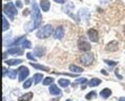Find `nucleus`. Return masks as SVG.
Returning a JSON list of instances; mask_svg holds the SVG:
<instances>
[{
    "label": "nucleus",
    "instance_id": "35",
    "mask_svg": "<svg viewBox=\"0 0 125 101\" xmlns=\"http://www.w3.org/2000/svg\"><path fill=\"white\" fill-rule=\"evenodd\" d=\"M7 54H8V53H3V60H6V57H7Z\"/></svg>",
    "mask_w": 125,
    "mask_h": 101
},
{
    "label": "nucleus",
    "instance_id": "22",
    "mask_svg": "<svg viewBox=\"0 0 125 101\" xmlns=\"http://www.w3.org/2000/svg\"><path fill=\"white\" fill-rule=\"evenodd\" d=\"M21 46H23L24 49H25V48H32V43L25 38V39L23 40V43H21Z\"/></svg>",
    "mask_w": 125,
    "mask_h": 101
},
{
    "label": "nucleus",
    "instance_id": "36",
    "mask_svg": "<svg viewBox=\"0 0 125 101\" xmlns=\"http://www.w3.org/2000/svg\"><path fill=\"white\" fill-rule=\"evenodd\" d=\"M118 101H125V98H119Z\"/></svg>",
    "mask_w": 125,
    "mask_h": 101
},
{
    "label": "nucleus",
    "instance_id": "18",
    "mask_svg": "<svg viewBox=\"0 0 125 101\" xmlns=\"http://www.w3.org/2000/svg\"><path fill=\"white\" fill-rule=\"evenodd\" d=\"M6 63L8 64V65H10V66H12V65H18V64L23 63V60H18V58H15V60H7Z\"/></svg>",
    "mask_w": 125,
    "mask_h": 101
},
{
    "label": "nucleus",
    "instance_id": "38",
    "mask_svg": "<svg viewBox=\"0 0 125 101\" xmlns=\"http://www.w3.org/2000/svg\"><path fill=\"white\" fill-rule=\"evenodd\" d=\"M67 101H72V100H67Z\"/></svg>",
    "mask_w": 125,
    "mask_h": 101
},
{
    "label": "nucleus",
    "instance_id": "5",
    "mask_svg": "<svg viewBox=\"0 0 125 101\" xmlns=\"http://www.w3.org/2000/svg\"><path fill=\"white\" fill-rule=\"evenodd\" d=\"M78 48L80 49V51H82V52H88V51H90L91 46H90V44L82 37V38H80L78 42Z\"/></svg>",
    "mask_w": 125,
    "mask_h": 101
},
{
    "label": "nucleus",
    "instance_id": "33",
    "mask_svg": "<svg viewBox=\"0 0 125 101\" xmlns=\"http://www.w3.org/2000/svg\"><path fill=\"white\" fill-rule=\"evenodd\" d=\"M54 1L58 3H64V0H54Z\"/></svg>",
    "mask_w": 125,
    "mask_h": 101
},
{
    "label": "nucleus",
    "instance_id": "1",
    "mask_svg": "<svg viewBox=\"0 0 125 101\" xmlns=\"http://www.w3.org/2000/svg\"><path fill=\"white\" fill-rule=\"evenodd\" d=\"M32 21L34 23L35 27H40V25L42 24V15L40 11V8L36 5L35 1H33V8H32Z\"/></svg>",
    "mask_w": 125,
    "mask_h": 101
},
{
    "label": "nucleus",
    "instance_id": "29",
    "mask_svg": "<svg viewBox=\"0 0 125 101\" xmlns=\"http://www.w3.org/2000/svg\"><path fill=\"white\" fill-rule=\"evenodd\" d=\"M105 63H107L109 66H116L117 65V62L115 61H108V60H105Z\"/></svg>",
    "mask_w": 125,
    "mask_h": 101
},
{
    "label": "nucleus",
    "instance_id": "2",
    "mask_svg": "<svg viewBox=\"0 0 125 101\" xmlns=\"http://www.w3.org/2000/svg\"><path fill=\"white\" fill-rule=\"evenodd\" d=\"M52 34H53V26L52 25H45V26H43L42 28L38 29L36 36L38 38L44 39V38H47L49 36H51Z\"/></svg>",
    "mask_w": 125,
    "mask_h": 101
},
{
    "label": "nucleus",
    "instance_id": "12",
    "mask_svg": "<svg viewBox=\"0 0 125 101\" xmlns=\"http://www.w3.org/2000/svg\"><path fill=\"white\" fill-rule=\"evenodd\" d=\"M117 48H118V46H117V42H111V43L106 46V49H107V51H111V52H113V51H117Z\"/></svg>",
    "mask_w": 125,
    "mask_h": 101
},
{
    "label": "nucleus",
    "instance_id": "3",
    "mask_svg": "<svg viewBox=\"0 0 125 101\" xmlns=\"http://www.w3.org/2000/svg\"><path fill=\"white\" fill-rule=\"evenodd\" d=\"M3 14H6L10 19H15V16L17 15V9L12 2H8L3 6Z\"/></svg>",
    "mask_w": 125,
    "mask_h": 101
},
{
    "label": "nucleus",
    "instance_id": "39",
    "mask_svg": "<svg viewBox=\"0 0 125 101\" xmlns=\"http://www.w3.org/2000/svg\"><path fill=\"white\" fill-rule=\"evenodd\" d=\"M124 34H125V28H124Z\"/></svg>",
    "mask_w": 125,
    "mask_h": 101
},
{
    "label": "nucleus",
    "instance_id": "11",
    "mask_svg": "<svg viewBox=\"0 0 125 101\" xmlns=\"http://www.w3.org/2000/svg\"><path fill=\"white\" fill-rule=\"evenodd\" d=\"M41 9L43 10L44 12H46L49 11V9H50V1L49 0H41Z\"/></svg>",
    "mask_w": 125,
    "mask_h": 101
},
{
    "label": "nucleus",
    "instance_id": "28",
    "mask_svg": "<svg viewBox=\"0 0 125 101\" xmlns=\"http://www.w3.org/2000/svg\"><path fill=\"white\" fill-rule=\"evenodd\" d=\"M94 97H95V98L97 97L96 91H91V92H89L87 95H86V99H87V100H90V99H91V98H94Z\"/></svg>",
    "mask_w": 125,
    "mask_h": 101
},
{
    "label": "nucleus",
    "instance_id": "8",
    "mask_svg": "<svg viewBox=\"0 0 125 101\" xmlns=\"http://www.w3.org/2000/svg\"><path fill=\"white\" fill-rule=\"evenodd\" d=\"M7 53H8V54H11V55H23L24 51L21 47L15 46V47H12V48H9L8 51H7Z\"/></svg>",
    "mask_w": 125,
    "mask_h": 101
},
{
    "label": "nucleus",
    "instance_id": "23",
    "mask_svg": "<svg viewBox=\"0 0 125 101\" xmlns=\"http://www.w3.org/2000/svg\"><path fill=\"white\" fill-rule=\"evenodd\" d=\"M17 72L18 71H16V70H10V71H8V76L10 79H12V80H14V79H16V76H17Z\"/></svg>",
    "mask_w": 125,
    "mask_h": 101
},
{
    "label": "nucleus",
    "instance_id": "10",
    "mask_svg": "<svg viewBox=\"0 0 125 101\" xmlns=\"http://www.w3.org/2000/svg\"><path fill=\"white\" fill-rule=\"evenodd\" d=\"M50 93L53 95H61V90H59V88L56 87V85H54V84H51V87H50Z\"/></svg>",
    "mask_w": 125,
    "mask_h": 101
},
{
    "label": "nucleus",
    "instance_id": "34",
    "mask_svg": "<svg viewBox=\"0 0 125 101\" xmlns=\"http://www.w3.org/2000/svg\"><path fill=\"white\" fill-rule=\"evenodd\" d=\"M102 73L104 75H108V73H107V71H105V70H102Z\"/></svg>",
    "mask_w": 125,
    "mask_h": 101
},
{
    "label": "nucleus",
    "instance_id": "26",
    "mask_svg": "<svg viewBox=\"0 0 125 101\" xmlns=\"http://www.w3.org/2000/svg\"><path fill=\"white\" fill-rule=\"evenodd\" d=\"M32 83H33V80H32V79H28L27 81H25V83L23 84L24 89H28V88L32 85Z\"/></svg>",
    "mask_w": 125,
    "mask_h": 101
},
{
    "label": "nucleus",
    "instance_id": "15",
    "mask_svg": "<svg viewBox=\"0 0 125 101\" xmlns=\"http://www.w3.org/2000/svg\"><path fill=\"white\" fill-rule=\"evenodd\" d=\"M69 69H70L71 72H76V73H82L83 72V69H82V67L77 66V65H74V64H71V65L69 66Z\"/></svg>",
    "mask_w": 125,
    "mask_h": 101
},
{
    "label": "nucleus",
    "instance_id": "6",
    "mask_svg": "<svg viewBox=\"0 0 125 101\" xmlns=\"http://www.w3.org/2000/svg\"><path fill=\"white\" fill-rule=\"evenodd\" d=\"M18 73H19V81H24L27 76H28L29 71L26 66H21V67H19V70H18Z\"/></svg>",
    "mask_w": 125,
    "mask_h": 101
},
{
    "label": "nucleus",
    "instance_id": "7",
    "mask_svg": "<svg viewBox=\"0 0 125 101\" xmlns=\"http://www.w3.org/2000/svg\"><path fill=\"white\" fill-rule=\"evenodd\" d=\"M88 37H89V39L91 40V42H98V33H97L96 29L94 28H90L89 30H88Z\"/></svg>",
    "mask_w": 125,
    "mask_h": 101
},
{
    "label": "nucleus",
    "instance_id": "21",
    "mask_svg": "<svg viewBox=\"0 0 125 101\" xmlns=\"http://www.w3.org/2000/svg\"><path fill=\"white\" fill-rule=\"evenodd\" d=\"M42 80H43V74H41V73H36V74L34 75V83L35 84H38Z\"/></svg>",
    "mask_w": 125,
    "mask_h": 101
},
{
    "label": "nucleus",
    "instance_id": "9",
    "mask_svg": "<svg viewBox=\"0 0 125 101\" xmlns=\"http://www.w3.org/2000/svg\"><path fill=\"white\" fill-rule=\"evenodd\" d=\"M64 36V29L62 26H59L58 28L55 29V32H54V37L56 39H62Z\"/></svg>",
    "mask_w": 125,
    "mask_h": 101
},
{
    "label": "nucleus",
    "instance_id": "24",
    "mask_svg": "<svg viewBox=\"0 0 125 101\" xmlns=\"http://www.w3.org/2000/svg\"><path fill=\"white\" fill-rule=\"evenodd\" d=\"M7 29H9V23L6 20L5 16H3V17H2V30H3V32H6Z\"/></svg>",
    "mask_w": 125,
    "mask_h": 101
},
{
    "label": "nucleus",
    "instance_id": "37",
    "mask_svg": "<svg viewBox=\"0 0 125 101\" xmlns=\"http://www.w3.org/2000/svg\"><path fill=\"white\" fill-rule=\"evenodd\" d=\"M51 101H59V98H55V99H53V100H51Z\"/></svg>",
    "mask_w": 125,
    "mask_h": 101
},
{
    "label": "nucleus",
    "instance_id": "20",
    "mask_svg": "<svg viewBox=\"0 0 125 101\" xmlns=\"http://www.w3.org/2000/svg\"><path fill=\"white\" fill-rule=\"evenodd\" d=\"M58 82L60 84V87H63V88H67L68 85H70V81L67 80V79H60Z\"/></svg>",
    "mask_w": 125,
    "mask_h": 101
},
{
    "label": "nucleus",
    "instance_id": "17",
    "mask_svg": "<svg viewBox=\"0 0 125 101\" xmlns=\"http://www.w3.org/2000/svg\"><path fill=\"white\" fill-rule=\"evenodd\" d=\"M44 52H45V49H44L42 46L35 47V49H34V54L36 55V56H43Z\"/></svg>",
    "mask_w": 125,
    "mask_h": 101
},
{
    "label": "nucleus",
    "instance_id": "27",
    "mask_svg": "<svg viewBox=\"0 0 125 101\" xmlns=\"http://www.w3.org/2000/svg\"><path fill=\"white\" fill-rule=\"evenodd\" d=\"M84 84V83H87V79H84V78H80V79H78V80L73 83V85H77V84Z\"/></svg>",
    "mask_w": 125,
    "mask_h": 101
},
{
    "label": "nucleus",
    "instance_id": "25",
    "mask_svg": "<svg viewBox=\"0 0 125 101\" xmlns=\"http://www.w3.org/2000/svg\"><path fill=\"white\" fill-rule=\"evenodd\" d=\"M53 81H54V80H53V78H50V76H49V78L44 79L43 84H44V85H51V84L53 83Z\"/></svg>",
    "mask_w": 125,
    "mask_h": 101
},
{
    "label": "nucleus",
    "instance_id": "31",
    "mask_svg": "<svg viewBox=\"0 0 125 101\" xmlns=\"http://www.w3.org/2000/svg\"><path fill=\"white\" fill-rule=\"evenodd\" d=\"M16 5H17L18 8H21V6H23V5H21V2L19 1V0H17V1H16Z\"/></svg>",
    "mask_w": 125,
    "mask_h": 101
},
{
    "label": "nucleus",
    "instance_id": "13",
    "mask_svg": "<svg viewBox=\"0 0 125 101\" xmlns=\"http://www.w3.org/2000/svg\"><path fill=\"white\" fill-rule=\"evenodd\" d=\"M31 65H32L34 69H37V70H42V71H45V72H49L50 69L47 66H44V65H41V64H36L34 62V63H31Z\"/></svg>",
    "mask_w": 125,
    "mask_h": 101
},
{
    "label": "nucleus",
    "instance_id": "30",
    "mask_svg": "<svg viewBox=\"0 0 125 101\" xmlns=\"http://www.w3.org/2000/svg\"><path fill=\"white\" fill-rule=\"evenodd\" d=\"M26 56H27V58H28V60L33 61V62H36V58H35V56L32 54V53H27Z\"/></svg>",
    "mask_w": 125,
    "mask_h": 101
},
{
    "label": "nucleus",
    "instance_id": "32",
    "mask_svg": "<svg viewBox=\"0 0 125 101\" xmlns=\"http://www.w3.org/2000/svg\"><path fill=\"white\" fill-rule=\"evenodd\" d=\"M2 71H3V73H2V75H3V76H5V75H6V74H8V70H7L6 67H3V69H2Z\"/></svg>",
    "mask_w": 125,
    "mask_h": 101
},
{
    "label": "nucleus",
    "instance_id": "16",
    "mask_svg": "<svg viewBox=\"0 0 125 101\" xmlns=\"http://www.w3.org/2000/svg\"><path fill=\"white\" fill-rule=\"evenodd\" d=\"M111 94H112V90L108 89V88L104 89L102 92H100V97H102V98H104V99H107L108 97H111Z\"/></svg>",
    "mask_w": 125,
    "mask_h": 101
},
{
    "label": "nucleus",
    "instance_id": "4",
    "mask_svg": "<svg viewBox=\"0 0 125 101\" xmlns=\"http://www.w3.org/2000/svg\"><path fill=\"white\" fill-rule=\"evenodd\" d=\"M94 60H95L94 54L93 53H89V52H86L84 54H82L81 57H80V62H81L83 65H90L94 62Z\"/></svg>",
    "mask_w": 125,
    "mask_h": 101
},
{
    "label": "nucleus",
    "instance_id": "19",
    "mask_svg": "<svg viewBox=\"0 0 125 101\" xmlns=\"http://www.w3.org/2000/svg\"><path fill=\"white\" fill-rule=\"evenodd\" d=\"M31 99H33V93L32 92H28L26 94L21 95L19 98V101H31Z\"/></svg>",
    "mask_w": 125,
    "mask_h": 101
},
{
    "label": "nucleus",
    "instance_id": "14",
    "mask_svg": "<svg viewBox=\"0 0 125 101\" xmlns=\"http://www.w3.org/2000/svg\"><path fill=\"white\" fill-rule=\"evenodd\" d=\"M100 83H102V80H100V79L94 78L93 80L89 81V83H88V85H89V87H91V88H94V87H97V85H99Z\"/></svg>",
    "mask_w": 125,
    "mask_h": 101
}]
</instances>
